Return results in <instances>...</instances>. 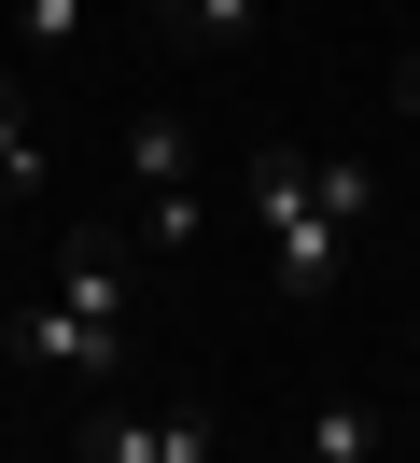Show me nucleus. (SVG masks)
I'll return each instance as SVG.
<instances>
[{
  "instance_id": "nucleus-1",
  "label": "nucleus",
  "mask_w": 420,
  "mask_h": 463,
  "mask_svg": "<svg viewBox=\"0 0 420 463\" xmlns=\"http://www.w3.org/2000/svg\"><path fill=\"white\" fill-rule=\"evenodd\" d=\"M14 351H28L42 379H112V365H126V253L84 239V253L56 267V295L14 323Z\"/></svg>"
},
{
  "instance_id": "nucleus-2",
  "label": "nucleus",
  "mask_w": 420,
  "mask_h": 463,
  "mask_svg": "<svg viewBox=\"0 0 420 463\" xmlns=\"http://www.w3.org/2000/svg\"><path fill=\"white\" fill-rule=\"evenodd\" d=\"M252 225H266V281L280 295H322L336 281V253H350V225L322 211V183H308V155H252Z\"/></svg>"
},
{
  "instance_id": "nucleus-3",
  "label": "nucleus",
  "mask_w": 420,
  "mask_h": 463,
  "mask_svg": "<svg viewBox=\"0 0 420 463\" xmlns=\"http://www.w3.org/2000/svg\"><path fill=\"white\" fill-rule=\"evenodd\" d=\"M126 183H140V239L182 253L196 239V183H182V113H140L126 127Z\"/></svg>"
},
{
  "instance_id": "nucleus-4",
  "label": "nucleus",
  "mask_w": 420,
  "mask_h": 463,
  "mask_svg": "<svg viewBox=\"0 0 420 463\" xmlns=\"http://www.w3.org/2000/svg\"><path fill=\"white\" fill-rule=\"evenodd\" d=\"M84 463H210V421L196 407H126V421L84 435Z\"/></svg>"
},
{
  "instance_id": "nucleus-5",
  "label": "nucleus",
  "mask_w": 420,
  "mask_h": 463,
  "mask_svg": "<svg viewBox=\"0 0 420 463\" xmlns=\"http://www.w3.org/2000/svg\"><path fill=\"white\" fill-rule=\"evenodd\" d=\"M14 197H42V127H28V85L0 71V211Z\"/></svg>"
},
{
  "instance_id": "nucleus-6",
  "label": "nucleus",
  "mask_w": 420,
  "mask_h": 463,
  "mask_svg": "<svg viewBox=\"0 0 420 463\" xmlns=\"http://www.w3.org/2000/svg\"><path fill=\"white\" fill-rule=\"evenodd\" d=\"M364 449H378V407H364V393H322V407H308V463H364Z\"/></svg>"
},
{
  "instance_id": "nucleus-7",
  "label": "nucleus",
  "mask_w": 420,
  "mask_h": 463,
  "mask_svg": "<svg viewBox=\"0 0 420 463\" xmlns=\"http://www.w3.org/2000/svg\"><path fill=\"white\" fill-rule=\"evenodd\" d=\"M308 183H322L336 225H364V211H378V169H364V155H308Z\"/></svg>"
},
{
  "instance_id": "nucleus-8",
  "label": "nucleus",
  "mask_w": 420,
  "mask_h": 463,
  "mask_svg": "<svg viewBox=\"0 0 420 463\" xmlns=\"http://www.w3.org/2000/svg\"><path fill=\"white\" fill-rule=\"evenodd\" d=\"M14 43H28V57H70V43H84V0H14Z\"/></svg>"
},
{
  "instance_id": "nucleus-9",
  "label": "nucleus",
  "mask_w": 420,
  "mask_h": 463,
  "mask_svg": "<svg viewBox=\"0 0 420 463\" xmlns=\"http://www.w3.org/2000/svg\"><path fill=\"white\" fill-rule=\"evenodd\" d=\"M168 14H182V29H196V43H238V29H252V14H266V0H168Z\"/></svg>"
},
{
  "instance_id": "nucleus-10",
  "label": "nucleus",
  "mask_w": 420,
  "mask_h": 463,
  "mask_svg": "<svg viewBox=\"0 0 420 463\" xmlns=\"http://www.w3.org/2000/svg\"><path fill=\"white\" fill-rule=\"evenodd\" d=\"M406 113H420V43H406Z\"/></svg>"
}]
</instances>
